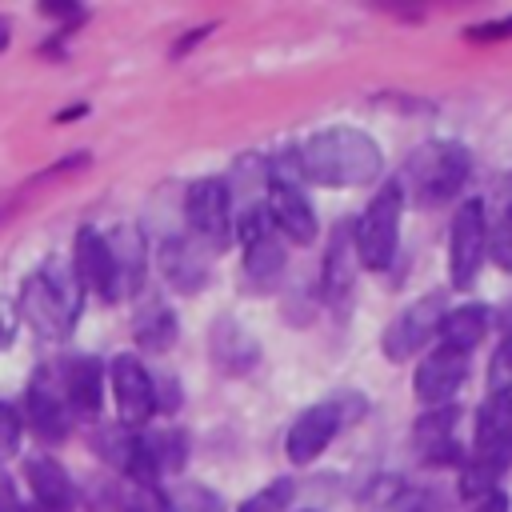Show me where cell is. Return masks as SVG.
<instances>
[{
  "label": "cell",
  "mask_w": 512,
  "mask_h": 512,
  "mask_svg": "<svg viewBox=\"0 0 512 512\" xmlns=\"http://www.w3.org/2000/svg\"><path fill=\"white\" fill-rule=\"evenodd\" d=\"M296 160H300V172L324 188H360V184L376 180L384 168L376 140L360 128H344V124L308 136L300 144Z\"/></svg>",
  "instance_id": "1"
},
{
  "label": "cell",
  "mask_w": 512,
  "mask_h": 512,
  "mask_svg": "<svg viewBox=\"0 0 512 512\" xmlns=\"http://www.w3.org/2000/svg\"><path fill=\"white\" fill-rule=\"evenodd\" d=\"M472 176V156L456 140H428L420 144L400 176V192H408L416 204H444L464 192Z\"/></svg>",
  "instance_id": "2"
},
{
  "label": "cell",
  "mask_w": 512,
  "mask_h": 512,
  "mask_svg": "<svg viewBox=\"0 0 512 512\" xmlns=\"http://www.w3.org/2000/svg\"><path fill=\"white\" fill-rule=\"evenodd\" d=\"M20 312L24 320L44 336V340H60L68 336L76 312H80V280L72 268L48 260L40 272H32L20 288Z\"/></svg>",
  "instance_id": "3"
},
{
  "label": "cell",
  "mask_w": 512,
  "mask_h": 512,
  "mask_svg": "<svg viewBox=\"0 0 512 512\" xmlns=\"http://www.w3.org/2000/svg\"><path fill=\"white\" fill-rule=\"evenodd\" d=\"M400 208H404V192L400 180H388L368 208L360 212V220L352 224V240H356V260L372 272L388 268L396 256V236H400Z\"/></svg>",
  "instance_id": "4"
},
{
  "label": "cell",
  "mask_w": 512,
  "mask_h": 512,
  "mask_svg": "<svg viewBox=\"0 0 512 512\" xmlns=\"http://www.w3.org/2000/svg\"><path fill=\"white\" fill-rule=\"evenodd\" d=\"M360 412H364V400H360V396H348V392L336 396V400H324V404L304 408V412L292 420L288 436H284L288 460H292V464L316 460V456L332 444V436L340 432V424H344L348 416H360Z\"/></svg>",
  "instance_id": "5"
},
{
  "label": "cell",
  "mask_w": 512,
  "mask_h": 512,
  "mask_svg": "<svg viewBox=\"0 0 512 512\" xmlns=\"http://www.w3.org/2000/svg\"><path fill=\"white\" fill-rule=\"evenodd\" d=\"M184 216H188V228L200 244H208L212 252L228 248V240H232V192L224 180H216V176L196 180L184 196Z\"/></svg>",
  "instance_id": "6"
},
{
  "label": "cell",
  "mask_w": 512,
  "mask_h": 512,
  "mask_svg": "<svg viewBox=\"0 0 512 512\" xmlns=\"http://www.w3.org/2000/svg\"><path fill=\"white\" fill-rule=\"evenodd\" d=\"M488 248V216H484V200H464L452 216V236H448V276L452 288H472L480 260Z\"/></svg>",
  "instance_id": "7"
},
{
  "label": "cell",
  "mask_w": 512,
  "mask_h": 512,
  "mask_svg": "<svg viewBox=\"0 0 512 512\" xmlns=\"http://www.w3.org/2000/svg\"><path fill=\"white\" fill-rule=\"evenodd\" d=\"M444 292H424L420 300H412L400 316H392V324L384 328V336H380V348H384V356L388 360H408V356H416L432 336H436V328H440V320H444Z\"/></svg>",
  "instance_id": "8"
},
{
  "label": "cell",
  "mask_w": 512,
  "mask_h": 512,
  "mask_svg": "<svg viewBox=\"0 0 512 512\" xmlns=\"http://www.w3.org/2000/svg\"><path fill=\"white\" fill-rule=\"evenodd\" d=\"M476 460L492 464L496 472L512 468V388L488 392L476 412Z\"/></svg>",
  "instance_id": "9"
},
{
  "label": "cell",
  "mask_w": 512,
  "mask_h": 512,
  "mask_svg": "<svg viewBox=\"0 0 512 512\" xmlns=\"http://www.w3.org/2000/svg\"><path fill=\"white\" fill-rule=\"evenodd\" d=\"M464 376H468V356L464 352H452V348H436L432 356L420 360V368L412 376L416 400L428 404V408H444L460 392Z\"/></svg>",
  "instance_id": "10"
},
{
  "label": "cell",
  "mask_w": 512,
  "mask_h": 512,
  "mask_svg": "<svg viewBox=\"0 0 512 512\" xmlns=\"http://www.w3.org/2000/svg\"><path fill=\"white\" fill-rule=\"evenodd\" d=\"M112 392H116L120 420L128 428L144 424L156 412V384H152V376L144 372V364L136 356H116L112 360Z\"/></svg>",
  "instance_id": "11"
},
{
  "label": "cell",
  "mask_w": 512,
  "mask_h": 512,
  "mask_svg": "<svg viewBox=\"0 0 512 512\" xmlns=\"http://www.w3.org/2000/svg\"><path fill=\"white\" fill-rule=\"evenodd\" d=\"M268 216L276 220V228L288 240H296V244H312L316 240V212L304 200V192L284 176L268 180Z\"/></svg>",
  "instance_id": "12"
},
{
  "label": "cell",
  "mask_w": 512,
  "mask_h": 512,
  "mask_svg": "<svg viewBox=\"0 0 512 512\" xmlns=\"http://www.w3.org/2000/svg\"><path fill=\"white\" fill-rule=\"evenodd\" d=\"M104 240L112 252V300L136 296L144 284V268H148V248H144L140 228H116Z\"/></svg>",
  "instance_id": "13"
},
{
  "label": "cell",
  "mask_w": 512,
  "mask_h": 512,
  "mask_svg": "<svg viewBox=\"0 0 512 512\" xmlns=\"http://www.w3.org/2000/svg\"><path fill=\"white\" fill-rule=\"evenodd\" d=\"M72 272L80 280V288L112 300V252H108V240L96 232V228H80L76 232V260H72Z\"/></svg>",
  "instance_id": "14"
},
{
  "label": "cell",
  "mask_w": 512,
  "mask_h": 512,
  "mask_svg": "<svg viewBox=\"0 0 512 512\" xmlns=\"http://www.w3.org/2000/svg\"><path fill=\"white\" fill-rule=\"evenodd\" d=\"M456 416H460V412H456L452 404H444V408H432L428 416L416 420L412 444H416V452H420L424 464H452V460L460 456V448H456V440H452Z\"/></svg>",
  "instance_id": "15"
},
{
  "label": "cell",
  "mask_w": 512,
  "mask_h": 512,
  "mask_svg": "<svg viewBox=\"0 0 512 512\" xmlns=\"http://www.w3.org/2000/svg\"><path fill=\"white\" fill-rule=\"evenodd\" d=\"M324 296L328 304H344L356 280V240H352V224H336L332 240H328V256H324Z\"/></svg>",
  "instance_id": "16"
},
{
  "label": "cell",
  "mask_w": 512,
  "mask_h": 512,
  "mask_svg": "<svg viewBox=\"0 0 512 512\" xmlns=\"http://www.w3.org/2000/svg\"><path fill=\"white\" fill-rule=\"evenodd\" d=\"M24 476L32 484V496L40 504V512H68L76 504V488L72 476L52 460V456H32L24 464Z\"/></svg>",
  "instance_id": "17"
},
{
  "label": "cell",
  "mask_w": 512,
  "mask_h": 512,
  "mask_svg": "<svg viewBox=\"0 0 512 512\" xmlns=\"http://www.w3.org/2000/svg\"><path fill=\"white\" fill-rule=\"evenodd\" d=\"M488 332V308L484 304H460L452 312H444L436 336H440V348H452V352H472Z\"/></svg>",
  "instance_id": "18"
},
{
  "label": "cell",
  "mask_w": 512,
  "mask_h": 512,
  "mask_svg": "<svg viewBox=\"0 0 512 512\" xmlns=\"http://www.w3.org/2000/svg\"><path fill=\"white\" fill-rule=\"evenodd\" d=\"M28 420L40 440H64L68 436V416H64V392H56L48 380L28 384Z\"/></svg>",
  "instance_id": "19"
},
{
  "label": "cell",
  "mask_w": 512,
  "mask_h": 512,
  "mask_svg": "<svg viewBox=\"0 0 512 512\" xmlns=\"http://www.w3.org/2000/svg\"><path fill=\"white\" fill-rule=\"evenodd\" d=\"M212 356H216V368H224V372H248L256 364V356H260V344L236 320H216Z\"/></svg>",
  "instance_id": "20"
},
{
  "label": "cell",
  "mask_w": 512,
  "mask_h": 512,
  "mask_svg": "<svg viewBox=\"0 0 512 512\" xmlns=\"http://www.w3.org/2000/svg\"><path fill=\"white\" fill-rule=\"evenodd\" d=\"M132 336L148 352H168L176 344V312L164 300H144L132 316Z\"/></svg>",
  "instance_id": "21"
},
{
  "label": "cell",
  "mask_w": 512,
  "mask_h": 512,
  "mask_svg": "<svg viewBox=\"0 0 512 512\" xmlns=\"http://www.w3.org/2000/svg\"><path fill=\"white\" fill-rule=\"evenodd\" d=\"M160 272L172 280V288L180 292H200L208 280V264L200 260V252L188 240H168L160 248Z\"/></svg>",
  "instance_id": "22"
},
{
  "label": "cell",
  "mask_w": 512,
  "mask_h": 512,
  "mask_svg": "<svg viewBox=\"0 0 512 512\" xmlns=\"http://www.w3.org/2000/svg\"><path fill=\"white\" fill-rule=\"evenodd\" d=\"M100 384H104V372H100V360H92V356H76L64 368V400L80 412L100 408V396H104Z\"/></svg>",
  "instance_id": "23"
},
{
  "label": "cell",
  "mask_w": 512,
  "mask_h": 512,
  "mask_svg": "<svg viewBox=\"0 0 512 512\" xmlns=\"http://www.w3.org/2000/svg\"><path fill=\"white\" fill-rule=\"evenodd\" d=\"M244 272H248V280H252L256 288H272V284L280 280V272H284V248H280V240H276L272 232L248 240Z\"/></svg>",
  "instance_id": "24"
},
{
  "label": "cell",
  "mask_w": 512,
  "mask_h": 512,
  "mask_svg": "<svg viewBox=\"0 0 512 512\" xmlns=\"http://www.w3.org/2000/svg\"><path fill=\"white\" fill-rule=\"evenodd\" d=\"M140 440H144V448H148V456H152L156 476H160V472H180V468H184V456H188V440H184V432H176V428H160V432H144Z\"/></svg>",
  "instance_id": "25"
},
{
  "label": "cell",
  "mask_w": 512,
  "mask_h": 512,
  "mask_svg": "<svg viewBox=\"0 0 512 512\" xmlns=\"http://www.w3.org/2000/svg\"><path fill=\"white\" fill-rule=\"evenodd\" d=\"M488 248H492V260L504 272H512V176L500 188V208H496V220L488 224Z\"/></svg>",
  "instance_id": "26"
},
{
  "label": "cell",
  "mask_w": 512,
  "mask_h": 512,
  "mask_svg": "<svg viewBox=\"0 0 512 512\" xmlns=\"http://www.w3.org/2000/svg\"><path fill=\"white\" fill-rule=\"evenodd\" d=\"M168 512H224V500L204 484H184L168 496Z\"/></svg>",
  "instance_id": "27"
},
{
  "label": "cell",
  "mask_w": 512,
  "mask_h": 512,
  "mask_svg": "<svg viewBox=\"0 0 512 512\" xmlns=\"http://www.w3.org/2000/svg\"><path fill=\"white\" fill-rule=\"evenodd\" d=\"M292 500V480H272L268 488H260L256 496H248L240 504V512H284Z\"/></svg>",
  "instance_id": "28"
},
{
  "label": "cell",
  "mask_w": 512,
  "mask_h": 512,
  "mask_svg": "<svg viewBox=\"0 0 512 512\" xmlns=\"http://www.w3.org/2000/svg\"><path fill=\"white\" fill-rule=\"evenodd\" d=\"M500 388H512V332L500 340V348L488 364V392H500Z\"/></svg>",
  "instance_id": "29"
},
{
  "label": "cell",
  "mask_w": 512,
  "mask_h": 512,
  "mask_svg": "<svg viewBox=\"0 0 512 512\" xmlns=\"http://www.w3.org/2000/svg\"><path fill=\"white\" fill-rule=\"evenodd\" d=\"M380 512H432V496L424 488H396Z\"/></svg>",
  "instance_id": "30"
},
{
  "label": "cell",
  "mask_w": 512,
  "mask_h": 512,
  "mask_svg": "<svg viewBox=\"0 0 512 512\" xmlns=\"http://www.w3.org/2000/svg\"><path fill=\"white\" fill-rule=\"evenodd\" d=\"M464 36H468V40H480V44H492V40H512V16H504V20H484V24H472Z\"/></svg>",
  "instance_id": "31"
},
{
  "label": "cell",
  "mask_w": 512,
  "mask_h": 512,
  "mask_svg": "<svg viewBox=\"0 0 512 512\" xmlns=\"http://www.w3.org/2000/svg\"><path fill=\"white\" fill-rule=\"evenodd\" d=\"M20 448V420L8 404H0V456H16Z\"/></svg>",
  "instance_id": "32"
},
{
  "label": "cell",
  "mask_w": 512,
  "mask_h": 512,
  "mask_svg": "<svg viewBox=\"0 0 512 512\" xmlns=\"http://www.w3.org/2000/svg\"><path fill=\"white\" fill-rule=\"evenodd\" d=\"M128 512H168V500H160L152 488H140V492L128 500Z\"/></svg>",
  "instance_id": "33"
},
{
  "label": "cell",
  "mask_w": 512,
  "mask_h": 512,
  "mask_svg": "<svg viewBox=\"0 0 512 512\" xmlns=\"http://www.w3.org/2000/svg\"><path fill=\"white\" fill-rule=\"evenodd\" d=\"M476 512H508V496L496 488V492H488V496L476 504Z\"/></svg>",
  "instance_id": "34"
},
{
  "label": "cell",
  "mask_w": 512,
  "mask_h": 512,
  "mask_svg": "<svg viewBox=\"0 0 512 512\" xmlns=\"http://www.w3.org/2000/svg\"><path fill=\"white\" fill-rule=\"evenodd\" d=\"M0 512H24L20 504H16V496H12V484H8V476L0 472Z\"/></svg>",
  "instance_id": "35"
},
{
  "label": "cell",
  "mask_w": 512,
  "mask_h": 512,
  "mask_svg": "<svg viewBox=\"0 0 512 512\" xmlns=\"http://www.w3.org/2000/svg\"><path fill=\"white\" fill-rule=\"evenodd\" d=\"M208 32H212V24H204V28L188 32V36H180V44H176L172 52H176V56H180V52H188V48H192V44H200V36H208Z\"/></svg>",
  "instance_id": "36"
},
{
  "label": "cell",
  "mask_w": 512,
  "mask_h": 512,
  "mask_svg": "<svg viewBox=\"0 0 512 512\" xmlns=\"http://www.w3.org/2000/svg\"><path fill=\"white\" fill-rule=\"evenodd\" d=\"M12 340V312L0 304V344H8Z\"/></svg>",
  "instance_id": "37"
},
{
  "label": "cell",
  "mask_w": 512,
  "mask_h": 512,
  "mask_svg": "<svg viewBox=\"0 0 512 512\" xmlns=\"http://www.w3.org/2000/svg\"><path fill=\"white\" fill-rule=\"evenodd\" d=\"M48 16H72V12H80V4H40Z\"/></svg>",
  "instance_id": "38"
},
{
  "label": "cell",
  "mask_w": 512,
  "mask_h": 512,
  "mask_svg": "<svg viewBox=\"0 0 512 512\" xmlns=\"http://www.w3.org/2000/svg\"><path fill=\"white\" fill-rule=\"evenodd\" d=\"M4 44H8V40H4V24H0V48H4Z\"/></svg>",
  "instance_id": "39"
}]
</instances>
